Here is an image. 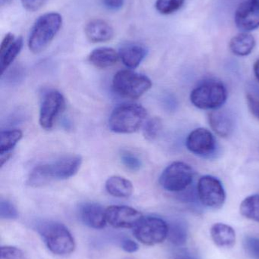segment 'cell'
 Masks as SVG:
<instances>
[{"label": "cell", "mask_w": 259, "mask_h": 259, "mask_svg": "<svg viewBox=\"0 0 259 259\" xmlns=\"http://www.w3.org/2000/svg\"><path fill=\"white\" fill-rule=\"evenodd\" d=\"M146 117L147 111L140 105H120L109 116V127L117 134H132L143 125Z\"/></svg>", "instance_id": "4"}, {"label": "cell", "mask_w": 259, "mask_h": 259, "mask_svg": "<svg viewBox=\"0 0 259 259\" xmlns=\"http://www.w3.org/2000/svg\"><path fill=\"white\" fill-rule=\"evenodd\" d=\"M145 47L138 44H127L120 48L119 55L123 63L128 68H136L147 56Z\"/></svg>", "instance_id": "18"}, {"label": "cell", "mask_w": 259, "mask_h": 259, "mask_svg": "<svg viewBox=\"0 0 259 259\" xmlns=\"http://www.w3.org/2000/svg\"><path fill=\"white\" fill-rule=\"evenodd\" d=\"M194 172L190 164L183 161H174L167 166L160 177L163 189L172 193L187 190L193 181Z\"/></svg>", "instance_id": "7"}, {"label": "cell", "mask_w": 259, "mask_h": 259, "mask_svg": "<svg viewBox=\"0 0 259 259\" xmlns=\"http://www.w3.org/2000/svg\"><path fill=\"white\" fill-rule=\"evenodd\" d=\"M244 248L252 259H259V238L248 237L244 240Z\"/></svg>", "instance_id": "30"}, {"label": "cell", "mask_w": 259, "mask_h": 259, "mask_svg": "<svg viewBox=\"0 0 259 259\" xmlns=\"http://www.w3.org/2000/svg\"><path fill=\"white\" fill-rule=\"evenodd\" d=\"M65 100L59 91L47 93L44 97L40 110L39 123L45 130L53 128L56 118L64 110Z\"/></svg>", "instance_id": "11"}, {"label": "cell", "mask_w": 259, "mask_h": 259, "mask_svg": "<svg viewBox=\"0 0 259 259\" xmlns=\"http://www.w3.org/2000/svg\"><path fill=\"white\" fill-rule=\"evenodd\" d=\"M23 137L20 130H8L0 132V155L10 153Z\"/></svg>", "instance_id": "24"}, {"label": "cell", "mask_w": 259, "mask_h": 259, "mask_svg": "<svg viewBox=\"0 0 259 259\" xmlns=\"http://www.w3.org/2000/svg\"><path fill=\"white\" fill-rule=\"evenodd\" d=\"M105 187L111 196L117 198L129 197L134 190L132 182L121 176H112L108 178Z\"/></svg>", "instance_id": "21"}, {"label": "cell", "mask_w": 259, "mask_h": 259, "mask_svg": "<svg viewBox=\"0 0 259 259\" xmlns=\"http://www.w3.org/2000/svg\"><path fill=\"white\" fill-rule=\"evenodd\" d=\"M24 9L30 12L39 9L47 0H21Z\"/></svg>", "instance_id": "34"}, {"label": "cell", "mask_w": 259, "mask_h": 259, "mask_svg": "<svg viewBox=\"0 0 259 259\" xmlns=\"http://www.w3.org/2000/svg\"><path fill=\"white\" fill-rule=\"evenodd\" d=\"M197 195L204 206L211 209H219L226 200V193L223 184L218 178L205 175L199 180Z\"/></svg>", "instance_id": "9"}, {"label": "cell", "mask_w": 259, "mask_h": 259, "mask_svg": "<svg viewBox=\"0 0 259 259\" xmlns=\"http://www.w3.org/2000/svg\"><path fill=\"white\" fill-rule=\"evenodd\" d=\"M23 75H24V74H23L21 68L15 67V68H12V70L6 72V80L12 83H18L22 79Z\"/></svg>", "instance_id": "33"}, {"label": "cell", "mask_w": 259, "mask_h": 259, "mask_svg": "<svg viewBox=\"0 0 259 259\" xmlns=\"http://www.w3.org/2000/svg\"><path fill=\"white\" fill-rule=\"evenodd\" d=\"M18 213L15 205L6 199L0 200V218L4 220H15L18 219Z\"/></svg>", "instance_id": "28"}, {"label": "cell", "mask_w": 259, "mask_h": 259, "mask_svg": "<svg viewBox=\"0 0 259 259\" xmlns=\"http://www.w3.org/2000/svg\"><path fill=\"white\" fill-rule=\"evenodd\" d=\"M38 233L50 252L55 255H67L76 249V242L68 228L59 222H47L38 228Z\"/></svg>", "instance_id": "3"}, {"label": "cell", "mask_w": 259, "mask_h": 259, "mask_svg": "<svg viewBox=\"0 0 259 259\" xmlns=\"http://www.w3.org/2000/svg\"><path fill=\"white\" fill-rule=\"evenodd\" d=\"M162 127V121L161 118L157 117L151 118L144 124L143 128V135L144 138L149 141H153L159 136Z\"/></svg>", "instance_id": "26"}, {"label": "cell", "mask_w": 259, "mask_h": 259, "mask_svg": "<svg viewBox=\"0 0 259 259\" xmlns=\"http://www.w3.org/2000/svg\"><path fill=\"white\" fill-rule=\"evenodd\" d=\"M228 100V91L223 83L208 80L199 83L190 94L193 106L203 110L220 109Z\"/></svg>", "instance_id": "5"}, {"label": "cell", "mask_w": 259, "mask_h": 259, "mask_svg": "<svg viewBox=\"0 0 259 259\" xmlns=\"http://www.w3.org/2000/svg\"><path fill=\"white\" fill-rule=\"evenodd\" d=\"M12 0H0V5L2 6H7V5L10 4Z\"/></svg>", "instance_id": "38"}, {"label": "cell", "mask_w": 259, "mask_h": 259, "mask_svg": "<svg viewBox=\"0 0 259 259\" xmlns=\"http://www.w3.org/2000/svg\"><path fill=\"white\" fill-rule=\"evenodd\" d=\"M240 211L246 219L259 222V195L246 197L240 205Z\"/></svg>", "instance_id": "25"}, {"label": "cell", "mask_w": 259, "mask_h": 259, "mask_svg": "<svg viewBox=\"0 0 259 259\" xmlns=\"http://www.w3.org/2000/svg\"><path fill=\"white\" fill-rule=\"evenodd\" d=\"M188 238V228L181 221H173L168 224L167 239L175 246H182Z\"/></svg>", "instance_id": "23"}, {"label": "cell", "mask_w": 259, "mask_h": 259, "mask_svg": "<svg viewBox=\"0 0 259 259\" xmlns=\"http://www.w3.org/2000/svg\"><path fill=\"white\" fill-rule=\"evenodd\" d=\"M121 161L129 170L132 171H137L141 168V160L136 156V155L132 154V152L125 151L122 152Z\"/></svg>", "instance_id": "29"}, {"label": "cell", "mask_w": 259, "mask_h": 259, "mask_svg": "<svg viewBox=\"0 0 259 259\" xmlns=\"http://www.w3.org/2000/svg\"><path fill=\"white\" fill-rule=\"evenodd\" d=\"M62 18L57 12H49L40 16L32 27L28 47L35 54L44 51L54 39L62 27Z\"/></svg>", "instance_id": "2"}, {"label": "cell", "mask_w": 259, "mask_h": 259, "mask_svg": "<svg viewBox=\"0 0 259 259\" xmlns=\"http://www.w3.org/2000/svg\"><path fill=\"white\" fill-rule=\"evenodd\" d=\"M253 71L255 77L259 81V59L255 62V65H254Z\"/></svg>", "instance_id": "37"}, {"label": "cell", "mask_w": 259, "mask_h": 259, "mask_svg": "<svg viewBox=\"0 0 259 259\" xmlns=\"http://www.w3.org/2000/svg\"><path fill=\"white\" fill-rule=\"evenodd\" d=\"M121 247L128 253H135L139 249V246L136 242L130 239H126L122 241Z\"/></svg>", "instance_id": "35"}, {"label": "cell", "mask_w": 259, "mask_h": 259, "mask_svg": "<svg viewBox=\"0 0 259 259\" xmlns=\"http://www.w3.org/2000/svg\"><path fill=\"white\" fill-rule=\"evenodd\" d=\"M88 59L96 68L105 69L116 65L120 59V55L114 49L100 47L90 53Z\"/></svg>", "instance_id": "19"}, {"label": "cell", "mask_w": 259, "mask_h": 259, "mask_svg": "<svg viewBox=\"0 0 259 259\" xmlns=\"http://www.w3.org/2000/svg\"><path fill=\"white\" fill-rule=\"evenodd\" d=\"M252 3H255L256 6H258L259 7V0H251Z\"/></svg>", "instance_id": "39"}, {"label": "cell", "mask_w": 259, "mask_h": 259, "mask_svg": "<svg viewBox=\"0 0 259 259\" xmlns=\"http://www.w3.org/2000/svg\"><path fill=\"white\" fill-rule=\"evenodd\" d=\"M106 222L115 228H134L143 219L138 210L126 205H111L106 208Z\"/></svg>", "instance_id": "12"}, {"label": "cell", "mask_w": 259, "mask_h": 259, "mask_svg": "<svg viewBox=\"0 0 259 259\" xmlns=\"http://www.w3.org/2000/svg\"><path fill=\"white\" fill-rule=\"evenodd\" d=\"M22 47L23 39L21 36L15 38L12 33L4 36L0 46V66L3 74L16 59Z\"/></svg>", "instance_id": "14"}, {"label": "cell", "mask_w": 259, "mask_h": 259, "mask_svg": "<svg viewBox=\"0 0 259 259\" xmlns=\"http://www.w3.org/2000/svg\"><path fill=\"white\" fill-rule=\"evenodd\" d=\"M255 47V39L250 33L243 32L236 35L230 42V49L237 56H249Z\"/></svg>", "instance_id": "22"}, {"label": "cell", "mask_w": 259, "mask_h": 259, "mask_svg": "<svg viewBox=\"0 0 259 259\" xmlns=\"http://www.w3.org/2000/svg\"><path fill=\"white\" fill-rule=\"evenodd\" d=\"M235 23L242 31H252L259 27V7L251 0L243 2L237 8Z\"/></svg>", "instance_id": "13"}, {"label": "cell", "mask_w": 259, "mask_h": 259, "mask_svg": "<svg viewBox=\"0 0 259 259\" xmlns=\"http://www.w3.org/2000/svg\"><path fill=\"white\" fill-rule=\"evenodd\" d=\"M135 238L146 246H155L167 238L168 224L156 217H143L133 228Z\"/></svg>", "instance_id": "8"}, {"label": "cell", "mask_w": 259, "mask_h": 259, "mask_svg": "<svg viewBox=\"0 0 259 259\" xmlns=\"http://www.w3.org/2000/svg\"><path fill=\"white\" fill-rule=\"evenodd\" d=\"M246 102L251 113L259 120V98L252 94H248Z\"/></svg>", "instance_id": "32"}, {"label": "cell", "mask_w": 259, "mask_h": 259, "mask_svg": "<svg viewBox=\"0 0 259 259\" xmlns=\"http://www.w3.org/2000/svg\"><path fill=\"white\" fill-rule=\"evenodd\" d=\"M79 214L82 222L93 229H102L106 226V209L100 204L86 202L80 207Z\"/></svg>", "instance_id": "15"}, {"label": "cell", "mask_w": 259, "mask_h": 259, "mask_svg": "<svg viewBox=\"0 0 259 259\" xmlns=\"http://www.w3.org/2000/svg\"><path fill=\"white\" fill-rule=\"evenodd\" d=\"M184 3L185 0H157L155 7L162 15H170L180 9Z\"/></svg>", "instance_id": "27"}, {"label": "cell", "mask_w": 259, "mask_h": 259, "mask_svg": "<svg viewBox=\"0 0 259 259\" xmlns=\"http://www.w3.org/2000/svg\"><path fill=\"white\" fill-rule=\"evenodd\" d=\"M82 163L80 155H68L61 157L53 162L40 164L30 172L29 185L38 187L53 180L68 179L78 173Z\"/></svg>", "instance_id": "1"}, {"label": "cell", "mask_w": 259, "mask_h": 259, "mask_svg": "<svg viewBox=\"0 0 259 259\" xmlns=\"http://www.w3.org/2000/svg\"><path fill=\"white\" fill-rule=\"evenodd\" d=\"M85 33L91 42H105L111 40L114 36L112 26L104 20L93 19L87 23Z\"/></svg>", "instance_id": "17"}, {"label": "cell", "mask_w": 259, "mask_h": 259, "mask_svg": "<svg viewBox=\"0 0 259 259\" xmlns=\"http://www.w3.org/2000/svg\"><path fill=\"white\" fill-rule=\"evenodd\" d=\"M186 146L190 152L202 158H211L217 152L215 137L211 131L202 127L194 130L189 134Z\"/></svg>", "instance_id": "10"}, {"label": "cell", "mask_w": 259, "mask_h": 259, "mask_svg": "<svg viewBox=\"0 0 259 259\" xmlns=\"http://www.w3.org/2000/svg\"><path fill=\"white\" fill-rule=\"evenodd\" d=\"M0 259H25L21 249L15 246H2Z\"/></svg>", "instance_id": "31"}, {"label": "cell", "mask_w": 259, "mask_h": 259, "mask_svg": "<svg viewBox=\"0 0 259 259\" xmlns=\"http://www.w3.org/2000/svg\"><path fill=\"white\" fill-rule=\"evenodd\" d=\"M152 82L147 76L132 70H121L114 75L113 88L125 98L138 99L152 88Z\"/></svg>", "instance_id": "6"}, {"label": "cell", "mask_w": 259, "mask_h": 259, "mask_svg": "<svg viewBox=\"0 0 259 259\" xmlns=\"http://www.w3.org/2000/svg\"><path fill=\"white\" fill-rule=\"evenodd\" d=\"M102 2L106 9L112 11L120 10L124 5V0H102Z\"/></svg>", "instance_id": "36"}, {"label": "cell", "mask_w": 259, "mask_h": 259, "mask_svg": "<svg viewBox=\"0 0 259 259\" xmlns=\"http://www.w3.org/2000/svg\"><path fill=\"white\" fill-rule=\"evenodd\" d=\"M208 121L215 134L224 138L232 135L235 129V120L231 112L227 110L216 109L210 112Z\"/></svg>", "instance_id": "16"}, {"label": "cell", "mask_w": 259, "mask_h": 259, "mask_svg": "<svg viewBox=\"0 0 259 259\" xmlns=\"http://www.w3.org/2000/svg\"><path fill=\"white\" fill-rule=\"evenodd\" d=\"M211 236L214 243L219 247L231 248L235 245V231L229 225L215 224L211 227Z\"/></svg>", "instance_id": "20"}]
</instances>
